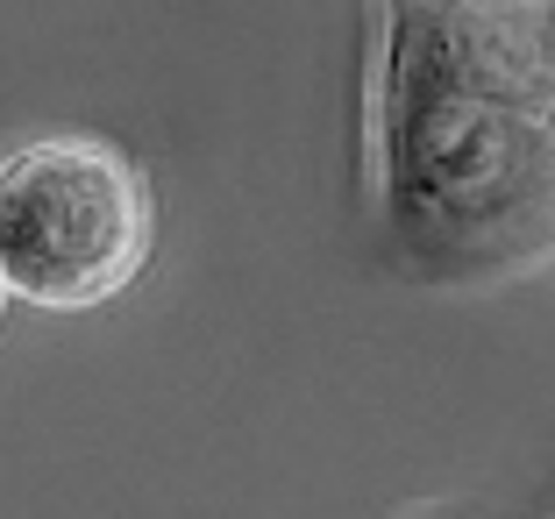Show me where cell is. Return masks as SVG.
Returning <instances> with one entry per match:
<instances>
[{
    "mask_svg": "<svg viewBox=\"0 0 555 519\" xmlns=\"http://www.w3.org/2000/svg\"><path fill=\"white\" fill-rule=\"evenodd\" d=\"M150 185L100 135H43L0 164V285L50 313H86L143 277Z\"/></svg>",
    "mask_w": 555,
    "mask_h": 519,
    "instance_id": "7a4b0ae2",
    "label": "cell"
},
{
    "mask_svg": "<svg viewBox=\"0 0 555 519\" xmlns=\"http://www.w3.org/2000/svg\"><path fill=\"white\" fill-rule=\"evenodd\" d=\"M0 307H8V285H0Z\"/></svg>",
    "mask_w": 555,
    "mask_h": 519,
    "instance_id": "3957f363",
    "label": "cell"
},
{
    "mask_svg": "<svg viewBox=\"0 0 555 519\" xmlns=\"http://www.w3.org/2000/svg\"><path fill=\"white\" fill-rule=\"evenodd\" d=\"M371 157L421 285H513L555 249L548 0H377Z\"/></svg>",
    "mask_w": 555,
    "mask_h": 519,
    "instance_id": "6da1fadb",
    "label": "cell"
}]
</instances>
